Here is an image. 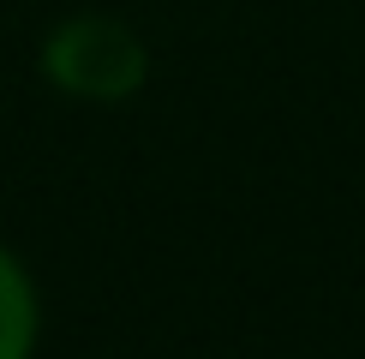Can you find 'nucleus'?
I'll use <instances>...</instances> for the list:
<instances>
[{
    "label": "nucleus",
    "instance_id": "1",
    "mask_svg": "<svg viewBox=\"0 0 365 359\" xmlns=\"http://www.w3.org/2000/svg\"><path fill=\"white\" fill-rule=\"evenodd\" d=\"M36 72L66 102L120 108L150 84V42L114 12H72L42 36Z\"/></svg>",
    "mask_w": 365,
    "mask_h": 359
},
{
    "label": "nucleus",
    "instance_id": "2",
    "mask_svg": "<svg viewBox=\"0 0 365 359\" xmlns=\"http://www.w3.org/2000/svg\"><path fill=\"white\" fill-rule=\"evenodd\" d=\"M42 341V288L30 264L0 239V359H36Z\"/></svg>",
    "mask_w": 365,
    "mask_h": 359
}]
</instances>
